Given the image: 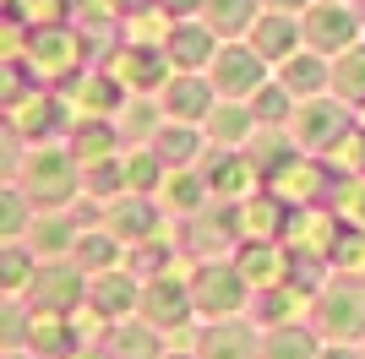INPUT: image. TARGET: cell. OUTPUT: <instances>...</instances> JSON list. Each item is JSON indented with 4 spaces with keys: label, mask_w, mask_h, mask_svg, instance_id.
<instances>
[{
    "label": "cell",
    "mask_w": 365,
    "mask_h": 359,
    "mask_svg": "<svg viewBox=\"0 0 365 359\" xmlns=\"http://www.w3.org/2000/svg\"><path fill=\"white\" fill-rule=\"evenodd\" d=\"M245 175H251V169L240 164V158H213V175H207V185H213V191H240L245 185Z\"/></svg>",
    "instance_id": "cell-20"
},
{
    "label": "cell",
    "mask_w": 365,
    "mask_h": 359,
    "mask_svg": "<svg viewBox=\"0 0 365 359\" xmlns=\"http://www.w3.org/2000/svg\"><path fill=\"white\" fill-rule=\"evenodd\" d=\"M33 299H38V311L61 316V311H71L76 299H82V278H76L71 267H49V272H38V288H33Z\"/></svg>",
    "instance_id": "cell-6"
},
{
    "label": "cell",
    "mask_w": 365,
    "mask_h": 359,
    "mask_svg": "<svg viewBox=\"0 0 365 359\" xmlns=\"http://www.w3.org/2000/svg\"><path fill=\"white\" fill-rule=\"evenodd\" d=\"M28 191H33V202H44V207L66 202V196H71V164H66L61 152L33 158V169H28Z\"/></svg>",
    "instance_id": "cell-4"
},
{
    "label": "cell",
    "mask_w": 365,
    "mask_h": 359,
    "mask_svg": "<svg viewBox=\"0 0 365 359\" xmlns=\"http://www.w3.org/2000/svg\"><path fill=\"white\" fill-rule=\"evenodd\" d=\"M322 76H327V71H322L317 60H294V66H289V76H284V82H289L294 93H317V88H322Z\"/></svg>",
    "instance_id": "cell-22"
},
{
    "label": "cell",
    "mask_w": 365,
    "mask_h": 359,
    "mask_svg": "<svg viewBox=\"0 0 365 359\" xmlns=\"http://www.w3.org/2000/svg\"><path fill=\"white\" fill-rule=\"evenodd\" d=\"M300 125H311V131H300L311 147H327V142H338V131H344L349 120H344V109H333V104H311L300 115Z\"/></svg>",
    "instance_id": "cell-11"
},
{
    "label": "cell",
    "mask_w": 365,
    "mask_h": 359,
    "mask_svg": "<svg viewBox=\"0 0 365 359\" xmlns=\"http://www.w3.org/2000/svg\"><path fill=\"white\" fill-rule=\"evenodd\" d=\"M257 115L262 120H284V98H278V93H262V98H257Z\"/></svg>",
    "instance_id": "cell-33"
},
{
    "label": "cell",
    "mask_w": 365,
    "mask_h": 359,
    "mask_svg": "<svg viewBox=\"0 0 365 359\" xmlns=\"http://www.w3.org/2000/svg\"><path fill=\"white\" fill-rule=\"evenodd\" d=\"M180 359H185V354H180Z\"/></svg>",
    "instance_id": "cell-36"
},
{
    "label": "cell",
    "mask_w": 365,
    "mask_h": 359,
    "mask_svg": "<svg viewBox=\"0 0 365 359\" xmlns=\"http://www.w3.org/2000/svg\"><path fill=\"white\" fill-rule=\"evenodd\" d=\"M245 125H251V120H245L240 109H218V115H213V136H218V142H240Z\"/></svg>",
    "instance_id": "cell-24"
},
{
    "label": "cell",
    "mask_w": 365,
    "mask_h": 359,
    "mask_svg": "<svg viewBox=\"0 0 365 359\" xmlns=\"http://www.w3.org/2000/svg\"><path fill=\"white\" fill-rule=\"evenodd\" d=\"M76 251H82V267H93V272H98V267H109V261H115V239H104V234H98V239H82Z\"/></svg>",
    "instance_id": "cell-25"
},
{
    "label": "cell",
    "mask_w": 365,
    "mask_h": 359,
    "mask_svg": "<svg viewBox=\"0 0 365 359\" xmlns=\"http://www.w3.org/2000/svg\"><path fill=\"white\" fill-rule=\"evenodd\" d=\"M169 55L180 60V66L207 60V33H202V28H180V33H175V44H169Z\"/></svg>",
    "instance_id": "cell-19"
},
{
    "label": "cell",
    "mask_w": 365,
    "mask_h": 359,
    "mask_svg": "<svg viewBox=\"0 0 365 359\" xmlns=\"http://www.w3.org/2000/svg\"><path fill=\"white\" fill-rule=\"evenodd\" d=\"M33 343H38V354H66V348H71V338H66L61 327H55V321H38V327H33Z\"/></svg>",
    "instance_id": "cell-26"
},
{
    "label": "cell",
    "mask_w": 365,
    "mask_h": 359,
    "mask_svg": "<svg viewBox=\"0 0 365 359\" xmlns=\"http://www.w3.org/2000/svg\"><path fill=\"white\" fill-rule=\"evenodd\" d=\"M240 278H245V283H273V278H278V256H273V245H245Z\"/></svg>",
    "instance_id": "cell-16"
},
{
    "label": "cell",
    "mask_w": 365,
    "mask_h": 359,
    "mask_svg": "<svg viewBox=\"0 0 365 359\" xmlns=\"http://www.w3.org/2000/svg\"><path fill=\"white\" fill-rule=\"evenodd\" d=\"M294 38H300V28H294L289 16H267V22H257V55L262 60H284L294 49Z\"/></svg>",
    "instance_id": "cell-10"
},
{
    "label": "cell",
    "mask_w": 365,
    "mask_h": 359,
    "mask_svg": "<svg viewBox=\"0 0 365 359\" xmlns=\"http://www.w3.org/2000/svg\"><path fill=\"white\" fill-rule=\"evenodd\" d=\"M262 359H317V343H311V332L300 327H278L267 343H262Z\"/></svg>",
    "instance_id": "cell-12"
},
{
    "label": "cell",
    "mask_w": 365,
    "mask_h": 359,
    "mask_svg": "<svg viewBox=\"0 0 365 359\" xmlns=\"http://www.w3.org/2000/svg\"><path fill=\"white\" fill-rule=\"evenodd\" d=\"M207 104H213V93L202 88V82H175V88H169V109H175V115H202Z\"/></svg>",
    "instance_id": "cell-17"
},
{
    "label": "cell",
    "mask_w": 365,
    "mask_h": 359,
    "mask_svg": "<svg viewBox=\"0 0 365 359\" xmlns=\"http://www.w3.org/2000/svg\"><path fill=\"white\" fill-rule=\"evenodd\" d=\"M322 332H333V338H360L365 332V288L360 283H338L322 294Z\"/></svg>",
    "instance_id": "cell-1"
},
{
    "label": "cell",
    "mask_w": 365,
    "mask_h": 359,
    "mask_svg": "<svg viewBox=\"0 0 365 359\" xmlns=\"http://www.w3.org/2000/svg\"><path fill=\"white\" fill-rule=\"evenodd\" d=\"M153 180H158V164H153V158H137V164H131V185H137V191H148Z\"/></svg>",
    "instance_id": "cell-31"
},
{
    "label": "cell",
    "mask_w": 365,
    "mask_h": 359,
    "mask_svg": "<svg viewBox=\"0 0 365 359\" xmlns=\"http://www.w3.org/2000/svg\"><path fill=\"white\" fill-rule=\"evenodd\" d=\"M338 93L349 104H365V49H349L344 66H338Z\"/></svg>",
    "instance_id": "cell-15"
},
{
    "label": "cell",
    "mask_w": 365,
    "mask_h": 359,
    "mask_svg": "<svg viewBox=\"0 0 365 359\" xmlns=\"http://www.w3.org/2000/svg\"><path fill=\"white\" fill-rule=\"evenodd\" d=\"M213 76H218L224 93H251L262 82V55L257 49H224L218 66H213Z\"/></svg>",
    "instance_id": "cell-7"
},
{
    "label": "cell",
    "mask_w": 365,
    "mask_h": 359,
    "mask_svg": "<svg viewBox=\"0 0 365 359\" xmlns=\"http://www.w3.org/2000/svg\"><path fill=\"white\" fill-rule=\"evenodd\" d=\"M305 38L317 49H349L354 38V16L338 11V6H317V11L305 16Z\"/></svg>",
    "instance_id": "cell-5"
},
{
    "label": "cell",
    "mask_w": 365,
    "mask_h": 359,
    "mask_svg": "<svg viewBox=\"0 0 365 359\" xmlns=\"http://www.w3.org/2000/svg\"><path fill=\"white\" fill-rule=\"evenodd\" d=\"M131 299H137L131 278H98V283H93V305H98V316H120V311H131Z\"/></svg>",
    "instance_id": "cell-13"
},
{
    "label": "cell",
    "mask_w": 365,
    "mask_h": 359,
    "mask_svg": "<svg viewBox=\"0 0 365 359\" xmlns=\"http://www.w3.org/2000/svg\"><path fill=\"white\" fill-rule=\"evenodd\" d=\"M207 359H257V338H251V327H240V321H224V327L207 332Z\"/></svg>",
    "instance_id": "cell-8"
},
{
    "label": "cell",
    "mask_w": 365,
    "mask_h": 359,
    "mask_svg": "<svg viewBox=\"0 0 365 359\" xmlns=\"http://www.w3.org/2000/svg\"><path fill=\"white\" fill-rule=\"evenodd\" d=\"M294 305H300V294H294V288H273V294L262 299V316H267V321H289Z\"/></svg>",
    "instance_id": "cell-23"
},
{
    "label": "cell",
    "mask_w": 365,
    "mask_h": 359,
    "mask_svg": "<svg viewBox=\"0 0 365 359\" xmlns=\"http://www.w3.org/2000/svg\"><path fill=\"white\" fill-rule=\"evenodd\" d=\"M191 288L175 283V278H158V283L142 294V311H148V321H158V327H180L185 316H191Z\"/></svg>",
    "instance_id": "cell-3"
},
{
    "label": "cell",
    "mask_w": 365,
    "mask_h": 359,
    "mask_svg": "<svg viewBox=\"0 0 365 359\" xmlns=\"http://www.w3.org/2000/svg\"><path fill=\"white\" fill-rule=\"evenodd\" d=\"M153 229H158V218H153L148 202H120V207L109 212V234L115 239H148Z\"/></svg>",
    "instance_id": "cell-9"
},
{
    "label": "cell",
    "mask_w": 365,
    "mask_h": 359,
    "mask_svg": "<svg viewBox=\"0 0 365 359\" xmlns=\"http://www.w3.org/2000/svg\"><path fill=\"white\" fill-rule=\"evenodd\" d=\"M273 6H305V0H273Z\"/></svg>",
    "instance_id": "cell-35"
},
{
    "label": "cell",
    "mask_w": 365,
    "mask_h": 359,
    "mask_svg": "<svg viewBox=\"0 0 365 359\" xmlns=\"http://www.w3.org/2000/svg\"><path fill=\"white\" fill-rule=\"evenodd\" d=\"M191 152H197V136L191 131H175V125H169V131L158 136V158H164V164H185Z\"/></svg>",
    "instance_id": "cell-21"
},
{
    "label": "cell",
    "mask_w": 365,
    "mask_h": 359,
    "mask_svg": "<svg viewBox=\"0 0 365 359\" xmlns=\"http://www.w3.org/2000/svg\"><path fill=\"white\" fill-rule=\"evenodd\" d=\"M251 229H257V234H273L278 229V207L273 202H257V207H251Z\"/></svg>",
    "instance_id": "cell-29"
},
{
    "label": "cell",
    "mask_w": 365,
    "mask_h": 359,
    "mask_svg": "<svg viewBox=\"0 0 365 359\" xmlns=\"http://www.w3.org/2000/svg\"><path fill=\"white\" fill-rule=\"evenodd\" d=\"M0 224H6V234H22V224H28V218H22V196H6V218H0Z\"/></svg>",
    "instance_id": "cell-30"
},
{
    "label": "cell",
    "mask_w": 365,
    "mask_h": 359,
    "mask_svg": "<svg viewBox=\"0 0 365 359\" xmlns=\"http://www.w3.org/2000/svg\"><path fill=\"white\" fill-rule=\"evenodd\" d=\"M88 185H93V191H115V185H120V175H115V169H109V164H93Z\"/></svg>",
    "instance_id": "cell-32"
},
{
    "label": "cell",
    "mask_w": 365,
    "mask_h": 359,
    "mask_svg": "<svg viewBox=\"0 0 365 359\" xmlns=\"http://www.w3.org/2000/svg\"><path fill=\"white\" fill-rule=\"evenodd\" d=\"M322 359H354V354H344V348H327V354H322Z\"/></svg>",
    "instance_id": "cell-34"
},
{
    "label": "cell",
    "mask_w": 365,
    "mask_h": 359,
    "mask_svg": "<svg viewBox=\"0 0 365 359\" xmlns=\"http://www.w3.org/2000/svg\"><path fill=\"white\" fill-rule=\"evenodd\" d=\"M33 245H38V251H66V245H71V229L66 224H38L33 229Z\"/></svg>",
    "instance_id": "cell-27"
},
{
    "label": "cell",
    "mask_w": 365,
    "mask_h": 359,
    "mask_svg": "<svg viewBox=\"0 0 365 359\" xmlns=\"http://www.w3.org/2000/svg\"><path fill=\"white\" fill-rule=\"evenodd\" d=\"M22 283H28V256L6 251V288H22Z\"/></svg>",
    "instance_id": "cell-28"
},
{
    "label": "cell",
    "mask_w": 365,
    "mask_h": 359,
    "mask_svg": "<svg viewBox=\"0 0 365 359\" xmlns=\"http://www.w3.org/2000/svg\"><path fill=\"white\" fill-rule=\"evenodd\" d=\"M245 16H251V0H207V22H213L218 33L245 28Z\"/></svg>",
    "instance_id": "cell-18"
},
{
    "label": "cell",
    "mask_w": 365,
    "mask_h": 359,
    "mask_svg": "<svg viewBox=\"0 0 365 359\" xmlns=\"http://www.w3.org/2000/svg\"><path fill=\"white\" fill-rule=\"evenodd\" d=\"M191 299L207 316H229V311H240V299H245V278L229 267H202L197 283H191Z\"/></svg>",
    "instance_id": "cell-2"
},
{
    "label": "cell",
    "mask_w": 365,
    "mask_h": 359,
    "mask_svg": "<svg viewBox=\"0 0 365 359\" xmlns=\"http://www.w3.org/2000/svg\"><path fill=\"white\" fill-rule=\"evenodd\" d=\"M109 359H158V348H153V338L142 327H120V332H109Z\"/></svg>",
    "instance_id": "cell-14"
}]
</instances>
